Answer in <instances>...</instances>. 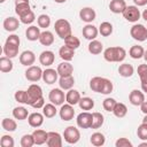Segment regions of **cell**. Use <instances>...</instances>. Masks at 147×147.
<instances>
[{
  "mask_svg": "<svg viewBox=\"0 0 147 147\" xmlns=\"http://www.w3.org/2000/svg\"><path fill=\"white\" fill-rule=\"evenodd\" d=\"M2 25H3V29H5L6 31H8V32H14V31H16V30L18 29V26H20V21H18L16 17H14V16H9V17L5 18Z\"/></svg>",
  "mask_w": 147,
  "mask_h": 147,
  "instance_id": "obj_19",
  "label": "cell"
},
{
  "mask_svg": "<svg viewBox=\"0 0 147 147\" xmlns=\"http://www.w3.org/2000/svg\"><path fill=\"white\" fill-rule=\"evenodd\" d=\"M54 1H55L56 3H64L67 0H54Z\"/></svg>",
  "mask_w": 147,
  "mask_h": 147,
  "instance_id": "obj_60",
  "label": "cell"
},
{
  "mask_svg": "<svg viewBox=\"0 0 147 147\" xmlns=\"http://www.w3.org/2000/svg\"><path fill=\"white\" fill-rule=\"evenodd\" d=\"M140 110H141L145 115H147V101H146V100L140 105Z\"/></svg>",
  "mask_w": 147,
  "mask_h": 147,
  "instance_id": "obj_56",
  "label": "cell"
},
{
  "mask_svg": "<svg viewBox=\"0 0 147 147\" xmlns=\"http://www.w3.org/2000/svg\"><path fill=\"white\" fill-rule=\"evenodd\" d=\"M6 42H9V44H13V45H16V46H20L21 44V40H20V37L17 34H9L6 39Z\"/></svg>",
  "mask_w": 147,
  "mask_h": 147,
  "instance_id": "obj_54",
  "label": "cell"
},
{
  "mask_svg": "<svg viewBox=\"0 0 147 147\" xmlns=\"http://www.w3.org/2000/svg\"><path fill=\"white\" fill-rule=\"evenodd\" d=\"M79 17L85 23H92L96 17V13L91 7H84L79 11Z\"/></svg>",
  "mask_w": 147,
  "mask_h": 147,
  "instance_id": "obj_11",
  "label": "cell"
},
{
  "mask_svg": "<svg viewBox=\"0 0 147 147\" xmlns=\"http://www.w3.org/2000/svg\"><path fill=\"white\" fill-rule=\"evenodd\" d=\"M29 11H31V7L30 3H20V5H15V13L18 15V18L24 16L25 14H28Z\"/></svg>",
  "mask_w": 147,
  "mask_h": 147,
  "instance_id": "obj_43",
  "label": "cell"
},
{
  "mask_svg": "<svg viewBox=\"0 0 147 147\" xmlns=\"http://www.w3.org/2000/svg\"><path fill=\"white\" fill-rule=\"evenodd\" d=\"M126 56V51L119 46L108 47L103 51V57L108 62H122Z\"/></svg>",
  "mask_w": 147,
  "mask_h": 147,
  "instance_id": "obj_1",
  "label": "cell"
},
{
  "mask_svg": "<svg viewBox=\"0 0 147 147\" xmlns=\"http://www.w3.org/2000/svg\"><path fill=\"white\" fill-rule=\"evenodd\" d=\"M64 45H67V46L70 47V48L77 49V48L80 46V40H79L76 36L70 34L69 37H67V38L64 39Z\"/></svg>",
  "mask_w": 147,
  "mask_h": 147,
  "instance_id": "obj_42",
  "label": "cell"
},
{
  "mask_svg": "<svg viewBox=\"0 0 147 147\" xmlns=\"http://www.w3.org/2000/svg\"><path fill=\"white\" fill-rule=\"evenodd\" d=\"M144 59H145V61L147 62V49H146L145 53H144Z\"/></svg>",
  "mask_w": 147,
  "mask_h": 147,
  "instance_id": "obj_61",
  "label": "cell"
},
{
  "mask_svg": "<svg viewBox=\"0 0 147 147\" xmlns=\"http://www.w3.org/2000/svg\"><path fill=\"white\" fill-rule=\"evenodd\" d=\"M144 53H145V49L142 46H139V45H134L130 48L129 51V55L134 59V60H139L141 57H144Z\"/></svg>",
  "mask_w": 147,
  "mask_h": 147,
  "instance_id": "obj_34",
  "label": "cell"
},
{
  "mask_svg": "<svg viewBox=\"0 0 147 147\" xmlns=\"http://www.w3.org/2000/svg\"><path fill=\"white\" fill-rule=\"evenodd\" d=\"M141 16H142V18L147 22V9H145L144 11H142V14H141Z\"/></svg>",
  "mask_w": 147,
  "mask_h": 147,
  "instance_id": "obj_59",
  "label": "cell"
},
{
  "mask_svg": "<svg viewBox=\"0 0 147 147\" xmlns=\"http://www.w3.org/2000/svg\"><path fill=\"white\" fill-rule=\"evenodd\" d=\"M113 114L118 118H123L127 114V107L122 102H117L113 110Z\"/></svg>",
  "mask_w": 147,
  "mask_h": 147,
  "instance_id": "obj_38",
  "label": "cell"
},
{
  "mask_svg": "<svg viewBox=\"0 0 147 147\" xmlns=\"http://www.w3.org/2000/svg\"><path fill=\"white\" fill-rule=\"evenodd\" d=\"M1 126L3 130L8 131V132H13L17 129V123L15 119H11V118H3L2 122H1Z\"/></svg>",
  "mask_w": 147,
  "mask_h": 147,
  "instance_id": "obj_39",
  "label": "cell"
},
{
  "mask_svg": "<svg viewBox=\"0 0 147 147\" xmlns=\"http://www.w3.org/2000/svg\"><path fill=\"white\" fill-rule=\"evenodd\" d=\"M139 146H140V147H142V146H146V147H147V142H141Z\"/></svg>",
  "mask_w": 147,
  "mask_h": 147,
  "instance_id": "obj_62",
  "label": "cell"
},
{
  "mask_svg": "<svg viewBox=\"0 0 147 147\" xmlns=\"http://www.w3.org/2000/svg\"><path fill=\"white\" fill-rule=\"evenodd\" d=\"M79 100H80V94H79V92L77 90H74V88L68 90V92L65 94L67 103H70V105L75 106V105H78Z\"/></svg>",
  "mask_w": 147,
  "mask_h": 147,
  "instance_id": "obj_27",
  "label": "cell"
},
{
  "mask_svg": "<svg viewBox=\"0 0 147 147\" xmlns=\"http://www.w3.org/2000/svg\"><path fill=\"white\" fill-rule=\"evenodd\" d=\"M42 70L40 67L38 65H30L28 67V69L25 70V78L29 80V82H32V83H36L40 79H42Z\"/></svg>",
  "mask_w": 147,
  "mask_h": 147,
  "instance_id": "obj_6",
  "label": "cell"
},
{
  "mask_svg": "<svg viewBox=\"0 0 147 147\" xmlns=\"http://www.w3.org/2000/svg\"><path fill=\"white\" fill-rule=\"evenodd\" d=\"M59 85H60V88H62L63 91H68V90L72 88L74 85H75V78H74V76L71 75V76L60 77Z\"/></svg>",
  "mask_w": 147,
  "mask_h": 147,
  "instance_id": "obj_26",
  "label": "cell"
},
{
  "mask_svg": "<svg viewBox=\"0 0 147 147\" xmlns=\"http://www.w3.org/2000/svg\"><path fill=\"white\" fill-rule=\"evenodd\" d=\"M59 55H60V57H61L63 61H69V62H70V61L74 59L75 49L68 47L67 45H63V46L60 47V49H59Z\"/></svg>",
  "mask_w": 147,
  "mask_h": 147,
  "instance_id": "obj_24",
  "label": "cell"
},
{
  "mask_svg": "<svg viewBox=\"0 0 147 147\" xmlns=\"http://www.w3.org/2000/svg\"><path fill=\"white\" fill-rule=\"evenodd\" d=\"M57 77H59L57 70L52 69V68H47V69H45L44 72H42V80H44L46 84H48V85L54 84V83L57 80Z\"/></svg>",
  "mask_w": 147,
  "mask_h": 147,
  "instance_id": "obj_15",
  "label": "cell"
},
{
  "mask_svg": "<svg viewBox=\"0 0 147 147\" xmlns=\"http://www.w3.org/2000/svg\"><path fill=\"white\" fill-rule=\"evenodd\" d=\"M122 15L127 22H132V23L138 22V20L141 16L140 10L138 9V6H126V8L122 13Z\"/></svg>",
  "mask_w": 147,
  "mask_h": 147,
  "instance_id": "obj_7",
  "label": "cell"
},
{
  "mask_svg": "<svg viewBox=\"0 0 147 147\" xmlns=\"http://www.w3.org/2000/svg\"><path fill=\"white\" fill-rule=\"evenodd\" d=\"M102 80H103V77H93L91 80H90V87L93 92H96L99 93L100 92V88H101V85H102Z\"/></svg>",
  "mask_w": 147,
  "mask_h": 147,
  "instance_id": "obj_44",
  "label": "cell"
},
{
  "mask_svg": "<svg viewBox=\"0 0 147 147\" xmlns=\"http://www.w3.org/2000/svg\"><path fill=\"white\" fill-rule=\"evenodd\" d=\"M137 136L141 140H147V123H141L137 129Z\"/></svg>",
  "mask_w": 147,
  "mask_h": 147,
  "instance_id": "obj_49",
  "label": "cell"
},
{
  "mask_svg": "<svg viewBox=\"0 0 147 147\" xmlns=\"http://www.w3.org/2000/svg\"><path fill=\"white\" fill-rule=\"evenodd\" d=\"M54 60H55V55L52 51H44L39 55V62L41 65H45V67L52 65L54 63Z\"/></svg>",
  "mask_w": 147,
  "mask_h": 147,
  "instance_id": "obj_18",
  "label": "cell"
},
{
  "mask_svg": "<svg viewBox=\"0 0 147 147\" xmlns=\"http://www.w3.org/2000/svg\"><path fill=\"white\" fill-rule=\"evenodd\" d=\"M133 2H134L136 6H138V7H141V6L147 5V0H133Z\"/></svg>",
  "mask_w": 147,
  "mask_h": 147,
  "instance_id": "obj_57",
  "label": "cell"
},
{
  "mask_svg": "<svg viewBox=\"0 0 147 147\" xmlns=\"http://www.w3.org/2000/svg\"><path fill=\"white\" fill-rule=\"evenodd\" d=\"M37 23H38V26L39 28H42V29H46L51 25V17L46 14H41L38 16L37 18Z\"/></svg>",
  "mask_w": 147,
  "mask_h": 147,
  "instance_id": "obj_46",
  "label": "cell"
},
{
  "mask_svg": "<svg viewBox=\"0 0 147 147\" xmlns=\"http://www.w3.org/2000/svg\"><path fill=\"white\" fill-rule=\"evenodd\" d=\"M14 68V63L10 57L2 56L0 57V71L1 72H10Z\"/></svg>",
  "mask_w": 147,
  "mask_h": 147,
  "instance_id": "obj_32",
  "label": "cell"
},
{
  "mask_svg": "<svg viewBox=\"0 0 147 147\" xmlns=\"http://www.w3.org/2000/svg\"><path fill=\"white\" fill-rule=\"evenodd\" d=\"M54 29H55L56 34L61 39H63V40L67 37H69L70 34H72V32H71V24L65 18H59V20H56L55 23H54Z\"/></svg>",
  "mask_w": 147,
  "mask_h": 147,
  "instance_id": "obj_2",
  "label": "cell"
},
{
  "mask_svg": "<svg viewBox=\"0 0 147 147\" xmlns=\"http://www.w3.org/2000/svg\"><path fill=\"white\" fill-rule=\"evenodd\" d=\"M141 83V90L147 93V64H140L137 69Z\"/></svg>",
  "mask_w": 147,
  "mask_h": 147,
  "instance_id": "obj_21",
  "label": "cell"
},
{
  "mask_svg": "<svg viewBox=\"0 0 147 147\" xmlns=\"http://www.w3.org/2000/svg\"><path fill=\"white\" fill-rule=\"evenodd\" d=\"M57 74L60 77H65V76H71L74 72V67L69 61H63L57 65Z\"/></svg>",
  "mask_w": 147,
  "mask_h": 147,
  "instance_id": "obj_17",
  "label": "cell"
},
{
  "mask_svg": "<svg viewBox=\"0 0 147 147\" xmlns=\"http://www.w3.org/2000/svg\"><path fill=\"white\" fill-rule=\"evenodd\" d=\"M26 94H28V105H30V106H32L39 99L44 98L42 96V90L37 84H31L26 90Z\"/></svg>",
  "mask_w": 147,
  "mask_h": 147,
  "instance_id": "obj_4",
  "label": "cell"
},
{
  "mask_svg": "<svg viewBox=\"0 0 147 147\" xmlns=\"http://www.w3.org/2000/svg\"><path fill=\"white\" fill-rule=\"evenodd\" d=\"M116 103H117V101H116L114 98H106V99L103 100V102H102V107H103V109H105L106 111H109V113L111 111V113H113V110H114Z\"/></svg>",
  "mask_w": 147,
  "mask_h": 147,
  "instance_id": "obj_47",
  "label": "cell"
},
{
  "mask_svg": "<svg viewBox=\"0 0 147 147\" xmlns=\"http://www.w3.org/2000/svg\"><path fill=\"white\" fill-rule=\"evenodd\" d=\"M99 33L103 37H109L113 33V24L109 22H102L99 26Z\"/></svg>",
  "mask_w": 147,
  "mask_h": 147,
  "instance_id": "obj_41",
  "label": "cell"
},
{
  "mask_svg": "<svg viewBox=\"0 0 147 147\" xmlns=\"http://www.w3.org/2000/svg\"><path fill=\"white\" fill-rule=\"evenodd\" d=\"M32 136L34 138V144L36 145H44L47 141L48 132H46L45 130H41V129H36L32 132Z\"/></svg>",
  "mask_w": 147,
  "mask_h": 147,
  "instance_id": "obj_25",
  "label": "cell"
},
{
  "mask_svg": "<svg viewBox=\"0 0 147 147\" xmlns=\"http://www.w3.org/2000/svg\"><path fill=\"white\" fill-rule=\"evenodd\" d=\"M5 1H6V0H0V2H1V3H3Z\"/></svg>",
  "mask_w": 147,
  "mask_h": 147,
  "instance_id": "obj_64",
  "label": "cell"
},
{
  "mask_svg": "<svg viewBox=\"0 0 147 147\" xmlns=\"http://www.w3.org/2000/svg\"><path fill=\"white\" fill-rule=\"evenodd\" d=\"M48 99L55 106H62L65 100V95L62 88H53L48 94Z\"/></svg>",
  "mask_w": 147,
  "mask_h": 147,
  "instance_id": "obj_9",
  "label": "cell"
},
{
  "mask_svg": "<svg viewBox=\"0 0 147 147\" xmlns=\"http://www.w3.org/2000/svg\"><path fill=\"white\" fill-rule=\"evenodd\" d=\"M20 3H29V0H15V5Z\"/></svg>",
  "mask_w": 147,
  "mask_h": 147,
  "instance_id": "obj_58",
  "label": "cell"
},
{
  "mask_svg": "<svg viewBox=\"0 0 147 147\" xmlns=\"http://www.w3.org/2000/svg\"><path fill=\"white\" fill-rule=\"evenodd\" d=\"M92 116H93V122H92V126L91 129H99L103 125V122H105V117L99 111H94L92 113Z\"/></svg>",
  "mask_w": 147,
  "mask_h": 147,
  "instance_id": "obj_37",
  "label": "cell"
},
{
  "mask_svg": "<svg viewBox=\"0 0 147 147\" xmlns=\"http://www.w3.org/2000/svg\"><path fill=\"white\" fill-rule=\"evenodd\" d=\"M36 61V55L32 51H24L21 53L20 55V63L22 65H25V67H30Z\"/></svg>",
  "mask_w": 147,
  "mask_h": 147,
  "instance_id": "obj_14",
  "label": "cell"
},
{
  "mask_svg": "<svg viewBox=\"0 0 147 147\" xmlns=\"http://www.w3.org/2000/svg\"><path fill=\"white\" fill-rule=\"evenodd\" d=\"M34 20H36V16H34V13H33L32 10L29 11L28 14H25L24 16L20 17V21H21L23 24H31Z\"/></svg>",
  "mask_w": 147,
  "mask_h": 147,
  "instance_id": "obj_52",
  "label": "cell"
},
{
  "mask_svg": "<svg viewBox=\"0 0 147 147\" xmlns=\"http://www.w3.org/2000/svg\"><path fill=\"white\" fill-rule=\"evenodd\" d=\"M142 122H144V123H147V115H145V117H144Z\"/></svg>",
  "mask_w": 147,
  "mask_h": 147,
  "instance_id": "obj_63",
  "label": "cell"
},
{
  "mask_svg": "<svg viewBox=\"0 0 147 147\" xmlns=\"http://www.w3.org/2000/svg\"><path fill=\"white\" fill-rule=\"evenodd\" d=\"M13 116H14L15 119L23 121V119L28 118L29 113H28V109L24 108V107H15L13 109Z\"/></svg>",
  "mask_w": 147,
  "mask_h": 147,
  "instance_id": "obj_36",
  "label": "cell"
},
{
  "mask_svg": "<svg viewBox=\"0 0 147 147\" xmlns=\"http://www.w3.org/2000/svg\"><path fill=\"white\" fill-rule=\"evenodd\" d=\"M0 145L2 147H14L15 142H14V139L9 134H3L0 139Z\"/></svg>",
  "mask_w": 147,
  "mask_h": 147,
  "instance_id": "obj_51",
  "label": "cell"
},
{
  "mask_svg": "<svg viewBox=\"0 0 147 147\" xmlns=\"http://www.w3.org/2000/svg\"><path fill=\"white\" fill-rule=\"evenodd\" d=\"M40 28L39 26H36V25H30L26 31H25V37L28 40L30 41H36V40H39V37H40Z\"/></svg>",
  "mask_w": 147,
  "mask_h": 147,
  "instance_id": "obj_23",
  "label": "cell"
},
{
  "mask_svg": "<svg viewBox=\"0 0 147 147\" xmlns=\"http://www.w3.org/2000/svg\"><path fill=\"white\" fill-rule=\"evenodd\" d=\"M45 106V99L44 98H41V99H39L37 102H34L31 107L32 108H34V109H40V108H42Z\"/></svg>",
  "mask_w": 147,
  "mask_h": 147,
  "instance_id": "obj_55",
  "label": "cell"
},
{
  "mask_svg": "<svg viewBox=\"0 0 147 147\" xmlns=\"http://www.w3.org/2000/svg\"><path fill=\"white\" fill-rule=\"evenodd\" d=\"M129 101L133 106H140L145 101V94L140 90H132L129 94Z\"/></svg>",
  "mask_w": 147,
  "mask_h": 147,
  "instance_id": "obj_16",
  "label": "cell"
},
{
  "mask_svg": "<svg viewBox=\"0 0 147 147\" xmlns=\"http://www.w3.org/2000/svg\"><path fill=\"white\" fill-rule=\"evenodd\" d=\"M87 49H88V52H90L92 55H98V54H100V53L103 51V45H102L101 41L94 39V40H91V41H90Z\"/></svg>",
  "mask_w": 147,
  "mask_h": 147,
  "instance_id": "obj_31",
  "label": "cell"
},
{
  "mask_svg": "<svg viewBox=\"0 0 147 147\" xmlns=\"http://www.w3.org/2000/svg\"><path fill=\"white\" fill-rule=\"evenodd\" d=\"M39 42L44 46H51L54 42V34L48 30L42 31L39 37Z\"/></svg>",
  "mask_w": 147,
  "mask_h": 147,
  "instance_id": "obj_30",
  "label": "cell"
},
{
  "mask_svg": "<svg viewBox=\"0 0 147 147\" xmlns=\"http://www.w3.org/2000/svg\"><path fill=\"white\" fill-rule=\"evenodd\" d=\"M116 147H132L133 144L127 139V138H118L115 142Z\"/></svg>",
  "mask_w": 147,
  "mask_h": 147,
  "instance_id": "obj_53",
  "label": "cell"
},
{
  "mask_svg": "<svg viewBox=\"0 0 147 147\" xmlns=\"http://www.w3.org/2000/svg\"><path fill=\"white\" fill-rule=\"evenodd\" d=\"M34 144V138L32 134H24L21 138V146L22 147H32Z\"/></svg>",
  "mask_w": 147,
  "mask_h": 147,
  "instance_id": "obj_48",
  "label": "cell"
},
{
  "mask_svg": "<svg viewBox=\"0 0 147 147\" xmlns=\"http://www.w3.org/2000/svg\"><path fill=\"white\" fill-rule=\"evenodd\" d=\"M44 114H40V113H32L28 116V122H29V125L32 126V127H39L42 125L44 123Z\"/></svg>",
  "mask_w": 147,
  "mask_h": 147,
  "instance_id": "obj_20",
  "label": "cell"
},
{
  "mask_svg": "<svg viewBox=\"0 0 147 147\" xmlns=\"http://www.w3.org/2000/svg\"><path fill=\"white\" fill-rule=\"evenodd\" d=\"M126 8V2L124 0H111L109 3V9L114 14H122Z\"/></svg>",
  "mask_w": 147,
  "mask_h": 147,
  "instance_id": "obj_22",
  "label": "cell"
},
{
  "mask_svg": "<svg viewBox=\"0 0 147 147\" xmlns=\"http://www.w3.org/2000/svg\"><path fill=\"white\" fill-rule=\"evenodd\" d=\"M118 74L124 78H129L134 74V68L130 63H122L118 67Z\"/></svg>",
  "mask_w": 147,
  "mask_h": 147,
  "instance_id": "obj_29",
  "label": "cell"
},
{
  "mask_svg": "<svg viewBox=\"0 0 147 147\" xmlns=\"http://www.w3.org/2000/svg\"><path fill=\"white\" fill-rule=\"evenodd\" d=\"M57 113V109H56V106L54 103H45V106L42 107V114L46 118H52L56 115Z\"/></svg>",
  "mask_w": 147,
  "mask_h": 147,
  "instance_id": "obj_35",
  "label": "cell"
},
{
  "mask_svg": "<svg viewBox=\"0 0 147 147\" xmlns=\"http://www.w3.org/2000/svg\"><path fill=\"white\" fill-rule=\"evenodd\" d=\"M62 144H63L62 136L59 132H54V131L48 132L47 141H46V145L48 147H62Z\"/></svg>",
  "mask_w": 147,
  "mask_h": 147,
  "instance_id": "obj_12",
  "label": "cell"
},
{
  "mask_svg": "<svg viewBox=\"0 0 147 147\" xmlns=\"http://www.w3.org/2000/svg\"><path fill=\"white\" fill-rule=\"evenodd\" d=\"M78 106H79V108L83 109V110H91V109H93V107H94V101H93V99H91V98H88V96L80 98V100H79V102H78Z\"/></svg>",
  "mask_w": 147,
  "mask_h": 147,
  "instance_id": "obj_40",
  "label": "cell"
},
{
  "mask_svg": "<svg viewBox=\"0 0 147 147\" xmlns=\"http://www.w3.org/2000/svg\"><path fill=\"white\" fill-rule=\"evenodd\" d=\"M113 88H114V86H113L111 80L103 77L102 85H101V88H100V92L99 93H101V94H109V93L113 92Z\"/></svg>",
  "mask_w": 147,
  "mask_h": 147,
  "instance_id": "obj_45",
  "label": "cell"
},
{
  "mask_svg": "<svg viewBox=\"0 0 147 147\" xmlns=\"http://www.w3.org/2000/svg\"><path fill=\"white\" fill-rule=\"evenodd\" d=\"M14 98H15V100H16L17 102L28 105V94H26V91L20 90V91H17V92H15Z\"/></svg>",
  "mask_w": 147,
  "mask_h": 147,
  "instance_id": "obj_50",
  "label": "cell"
},
{
  "mask_svg": "<svg viewBox=\"0 0 147 147\" xmlns=\"http://www.w3.org/2000/svg\"><path fill=\"white\" fill-rule=\"evenodd\" d=\"M18 48H20V46H16V45H13V44H9V42H5L2 51H3L5 56L13 59V57L17 56V54H18Z\"/></svg>",
  "mask_w": 147,
  "mask_h": 147,
  "instance_id": "obj_28",
  "label": "cell"
},
{
  "mask_svg": "<svg viewBox=\"0 0 147 147\" xmlns=\"http://www.w3.org/2000/svg\"><path fill=\"white\" fill-rule=\"evenodd\" d=\"M63 138H64V141L70 144V145H74V144H77L80 139V132L79 130L74 126V125H70V126H67L64 129V132H63Z\"/></svg>",
  "mask_w": 147,
  "mask_h": 147,
  "instance_id": "obj_3",
  "label": "cell"
},
{
  "mask_svg": "<svg viewBox=\"0 0 147 147\" xmlns=\"http://www.w3.org/2000/svg\"><path fill=\"white\" fill-rule=\"evenodd\" d=\"M59 115L61 117L62 121H71L75 116V109H74V106L70 105V103H65V105H62L60 110H59Z\"/></svg>",
  "mask_w": 147,
  "mask_h": 147,
  "instance_id": "obj_10",
  "label": "cell"
},
{
  "mask_svg": "<svg viewBox=\"0 0 147 147\" xmlns=\"http://www.w3.org/2000/svg\"><path fill=\"white\" fill-rule=\"evenodd\" d=\"M83 36H84V38L85 39H87V40H94L96 37H98V33H99V29L95 26V25H93V24H90V23H87L84 28H83Z\"/></svg>",
  "mask_w": 147,
  "mask_h": 147,
  "instance_id": "obj_13",
  "label": "cell"
},
{
  "mask_svg": "<svg viewBox=\"0 0 147 147\" xmlns=\"http://www.w3.org/2000/svg\"><path fill=\"white\" fill-rule=\"evenodd\" d=\"M76 122H77V126L80 127V129H90L92 126V122H93V116L91 113L88 111H84V113H80L77 118H76Z\"/></svg>",
  "mask_w": 147,
  "mask_h": 147,
  "instance_id": "obj_8",
  "label": "cell"
},
{
  "mask_svg": "<svg viewBox=\"0 0 147 147\" xmlns=\"http://www.w3.org/2000/svg\"><path fill=\"white\" fill-rule=\"evenodd\" d=\"M130 34L134 40L145 41L147 40V28L144 24H133L130 29Z\"/></svg>",
  "mask_w": 147,
  "mask_h": 147,
  "instance_id": "obj_5",
  "label": "cell"
},
{
  "mask_svg": "<svg viewBox=\"0 0 147 147\" xmlns=\"http://www.w3.org/2000/svg\"><path fill=\"white\" fill-rule=\"evenodd\" d=\"M90 141L93 146L95 147H100V146H103L105 142H106V138H105V134L101 133V132H94L91 138H90Z\"/></svg>",
  "mask_w": 147,
  "mask_h": 147,
  "instance_id": "obj_33",
  "label": "cell"
}]
</instances>
